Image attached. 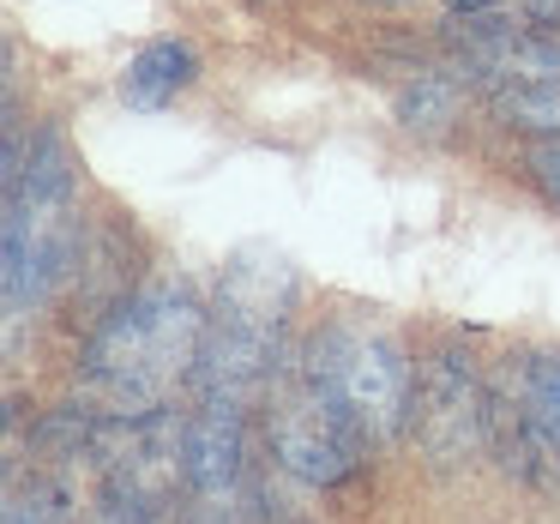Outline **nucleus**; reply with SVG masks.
I'll return each mask as SVG.
<instances>
[{"instance_id":"4","label":"nucleus","mask_w":560,"mask_h":524,"mask_svg":"<svg viewBox=\"0 0 560 524\" xmlns=\"http://www.w3.org/2000/svg\"><path fill=\"white\" fill-rule=\"evenodd\" d=\"M302 374L362 428L368 440H392L410 428V392H416V362L392 331L368 319H331L307 338Z\"/></svg>"},{"instance_id":"7","label":"nucleus","mask_w":560,"mask_h":524,"mask_svg":"<svg viewBox=\"0 0 560 524\" xmlns=\"http://www.w3.org/2000/svg\"><path fill=\"white\" fill-rule=\"evenodd\" d=\"M410 434L440 470H452V464L476 458V446H488V386L476 380L470 356L440 350L416 368Z\"/></svg>"},{"instance_id":"2","label":"nucleus","mask_w":560,"mask_h":524,"mask_svg":"<svg viewBox=\"0 0 560 524\" xmlns=\"http://www.w3.org/2000/svg\"><path fill=\"white\" fill-rule=\"evenodd\" d=\"M0 290H7V326L37 314L67 271L79 266V218H73V151L61 127L7 121V223H0Z\"/></svg>"},{"instance_id":"12","label":"nucleus","mask_w":560,"mask_h":524,"mask_svg":"<svg viewBox=\"0 0 560 524\" xmlns=\"http://www.w3.org/2000/svg\"><path fill=\"white\" fill-rule=\"evenodd\" d=\"M446 7H452L458 19H494L500 7H506V0H446Z\"/></svg>"},{"instance_id":"3","label":"nucleus","mask_w":560,"mask_h":524,"mask_svg":"<svg viewBox=\"0 0 560 524\" xmlns=\"http://www.w3.org/2000/svg\"><path fill=\"white\" fill-rule=\"evenodd\" d=\"M295 307V266L278 247H235L218 278L206 314V350H199V386L206 398H235L278 386L283 326Z\"/></svg>"},{"instance_id":"8","label":"nucleus","mask_w":560,"mask_h":524,"mask_svg":"<svg viewBox=\"0 0 560 524\" xmlns=\"http://www.w3.org/2000/svg\"><path fill=\"white\" fill-rule=\"evenodd\" d=\"M194 79H199L194 43L151 37L145 49H133V61H127V73H121V103H127V109H139V115H163L187 85H194Z\"/></svg>"},{"instance_id":"5","label":"nucleus","mask_w":560,"mask_h":524,"mask_svg":"<svg viewBox=\"0 0 560 524\" xmlns=\"http://www.w3.org/2000/svg\"><path fill=\"white\" fill-rule=\"evenodd\" d=\"M488 446L518 482L560 488V350H530L488 380Z\"/></svg>"},{"instance_id":"6","label":"nucleus","mask_w":560,"mask_h":524,"mask_svg":"<svg viewBox=\"0 0 560 524\" xmlns=\"http://www.w3.org/2000/svg\"><path fill=\"white\" fill-rule=\"evenodd\" d=\"M266 446L283 476H295L307 488H331L343 476H355L368 434L295 368V374H278V386L266 398Z\"/></svg>"},{"instance_id":"10","label":"nucleus","mask_w":560,"mask_h":524,"mask_svg":"<svg viewBox=\"0 0 560 524\" xmlns=\"http://www.w3.org/2000/svg\"><path fill=\"white\" fill-rule=\"evenodd\" d=\"M398 121L410 127V133H446L452 121H458V85L440 73H422L416 85L398 91Z\"/></svg>"},{"instance_id":"11","label":"nucleus","mask_w":560,"mask_h":524,"mask_svg":"<svg viewBox=\"0 0 560 524\" xmlns=\"http://www.w3.org/2000/svg\"><path fill=\"white\" fill-rule=\"evenodd\" d=\"M524 170H530L536 187H542L548 206H560V139H536L530 158H524Z\"/></svg>"},{"instance_id":"1","label":"nucleus","mask_w":560,"mask_h":524,"mask_svg":"<svg viewBox=\"0 0 560 524\" xmlns=\"http://www.w3.org/2000/svg\"><path fill=\"white\" fill-rule=\"evenodd\" d=\"M206 314L182 283H139L133 295L97 319L79 356V386L97 416H151L163 410L187 374H199L206 350Z\"/></svg>"},{"instance_id":"9","label":"nucleus","mask_w":560,"mask_h":524,"mask_svg":"<svg viewBox=\"0 0 560 524\" xmlns=\"http://www.w3.org/2000/svg\"><path fill=\"white\" fill-rule=\"evenodd\" d=\"M488 103L506 127L560 139V73H530V79H494Z\"/></svg>"}]
</instances>
